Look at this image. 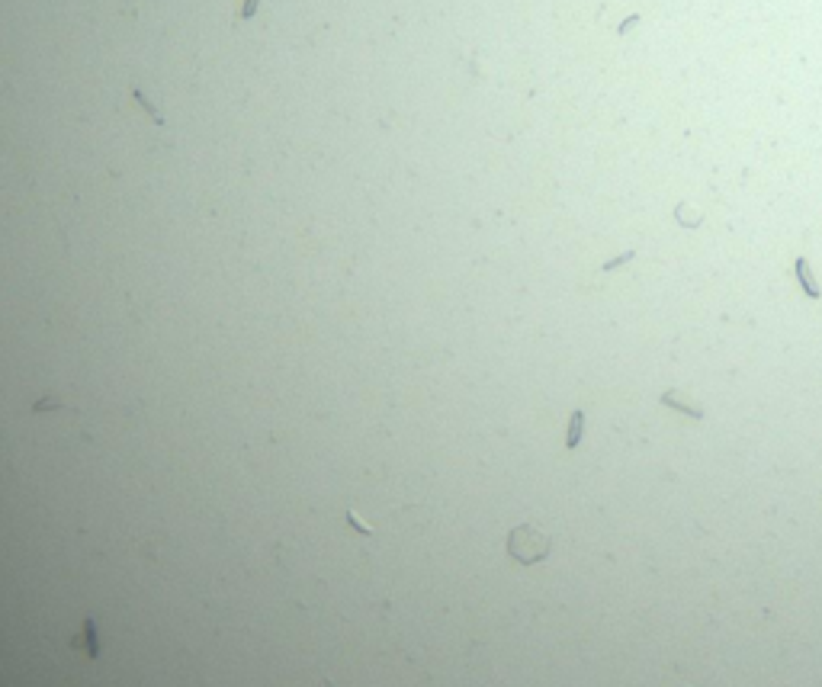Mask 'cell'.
Wrapping results in <instances>:
<instances>
[{
  "label": "cell",
  "mask_w": 822,
  "mask_h": 687,
  "mask_svg": "<svg viewBox=\"0 0 822 687\" xmlns=\"http://www.w3.org/2000/svg\"><path fill=\"white\" fill-rule=\"evenodd\" d=\"M550 549H552V536L530 527V524L514 527L511 533H508V556H511L518 566H536V562H543L546 556H550Z\"/></svg>",
  "instance_id": "1"
},
{
  "label": "cell",
  "mask_w": 822,
  "mask_h": 687,
  "mask_svg": "<svg viewBox=\"0 0 822 687\" xmlns=\"http://www.w3.org/2000/svg\"><path fill=\"white\" fill-rule=\"evenodd\" d=\"M659 401H662L665 408H671V411H681L684 418H694V421H703V418H707V411H703L700 401H694L691 395H684L681 389H665Z\"/></svg>",
  "instance_id": "2"
},
{
  "label": "cell",
  "mask_w": 822,
  "mask_h": 687,
  "mask_svg": "<svg viewBox=\"0 0 822 687\" xmlns=\"http://www.w3.org/2000/svg\"><path fill=\"white\" fill-rule=\"evenodd\" d=\"M585 434V411H572L568 415V427H566V450H575L582 443Z\"/></svg>",
  "instance_id": "3"
},
{
  "label": "cell",
  "mask_w": 822,
  "mask_h": 687,
  "mask_svg": "<svg viewBox=\"0 0 822 687\" xmlns=\"http://www.w3.org/2000/svg\"><path fill=\"white\" fill-rule=\"evenodd\" d=\"M71 646L74 649L84 646V652H87L90 658L100 652V646H96V626H94V620H84V626H80V640H71Z\"/></svg>",
  "instance_id": "4"
},
{
  "label": "cell",
  "mask_w": 822,
  "mask_h": 687,
  "mask_svg": "<svg viewBox=\"0 0 822 687\" xmlns=\"http://www.w3.org/2000/svg\"><path fill=\"white\" fill-rule=\"evenodd\" d=\"M797 280H800V286H803V293H807L809 299H819V286H816V280H813V273H809V264H807V257H797Z\"/></svg>",
  "instance_id": "5"
},
{
  "label": "cell",
  "mask_w": 822,
  "mask_h": 687,
  "mask_svg": "<svg viewBox=\"0 0 822 687\" xmlns=\"http://www.w3.org/2000/svg\"><path fill=\"white\" fill-rule=\"evenodd\" d=\"M257 7H260V0H241L238 10H235V16H232V23H235V26H241L244 20H251V16L257 13Z\"/></svg>",
  "instance_id": "6"
},
{
  "label": "cell",
  "mask_w": 822,
  "mask_h": 687,
  "mask_svg": "<svg viewBox=\"0 0 822 687\" xmlns=\"http://www.w3.org/2000/svg\"><path fill=\"white\" fill-rule=\"evenodd\" d=\"M347 520H351L353 527H357V530H360V533H369V527H367V524H363V520H360V517H357V511H347Z\"/></svg>",
  "instance_id": "7"
}]
</instances>
